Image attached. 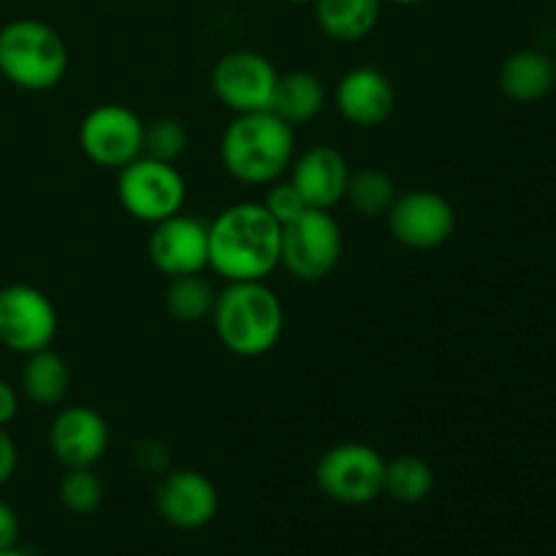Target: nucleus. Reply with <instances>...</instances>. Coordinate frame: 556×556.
Wrapping results in <instances>:
<instances>
[{"mask_svg": "<svg viewBox=\"0 0 556 556\" xmlns=\"http://www.w3.org/2000/svg\"><path fill=\"white\" fill-rule=\"evenodd\" d=\"M391 237L410 250H434L454 237L456 212L434 190H407L389 210Z\"/></svg>", "mask_w": 556, "mask_h": 556, "instance_id": "obj_11", "label": "nucleus"}, {"mask_svg": "<svg viewBox=\"0 0 556 556\" xmlns=\"http://www.w3.org/2000/svg\"><path fill=\"white\" fill-rule=\"evenodd\" d=\"M277 74L275 63L253 49H233L215 63L210 76L217 101L233 114L269 112L275 101Z\"/></svg>", "mask_w": 556, "mask_h": 556, "instance_id": "obj_9", "label": "nucleus"}, {"mask_svg": "<svg viewBox=\"0 0 556 556\" xmlns=\"http://www.w3.org/2000/svg\"><path fill=\"white\" fill-rule=\"evenodd\" d=\"M396 185L380 168H362V172H351V182H348L345 199L351 201L353 210L364 217H386L391 204L396 201Z\"/></svg>", "mask_w": 556, "mask_h": 556, "instance_id": "obj_23", "label": "nucleus"}, {"mask_svg": "<svg viewBox=\"0 0 556 556\" xmlns=\"http://www.w3.org/2000/svg\"><path fill=\"white\" fill-rule=\"evenodd\" d=\"M212 326L228 353L258 358L275 351L286 331V307L264 282H226L215 299Z\"/></svg>", "mask_w": 556, "mask_h": 556, "instance_id": "obj_3", "label": "nucleus"}, {"mask_svg": "<svg viewBox=\"0 0 556 556\" xmlns=\"http://www.w3.org/2000/svg\"><path fill=\"white\" fill-rule=\"evenodd\" d=\"M188 128L177 117H157L144 130V155L155 161L177 163L188 152Z\"/></svg>", "mask_w": 556, "mask_h": 556, "instance_id": "obj_25", "label": "nucleus"}, {"mask_svg": "<svg viewBox=\"0 0 556 556\" xmlns=\"http://www.w3.org/2000/svg\"><path fill=\"white\" fill-rule=\"evenodd\" d=\"M288 3H296V5H307V3H315V0H288Z\"/></svg>", "mask_w": 556, "mask_h": 556, "instance_id": "obj_32", "label": "nucleus"}, {"mask_svg": "<svg viewBox=\"0 0 556 556\" xmlns=\"http://www.w3.org/2000/svg\"><path fill=\"white\" fill-rule=\"evenodd\" d=\"M500 85L505 96L519 103L541 101L554 87V65L552 60L535 49H521L514 52L500 68Z\"/></svg>", "mask_w": 556, "mask_h": 556, "instance_id": "obj_20", "label": "nucleus"}, {"mask_svg": "<svg viewBox=\"0 0 556 556\" xmlns=\"http://www.w3.org/2000/svg\"><path fill=\"white\" fill-rule=\"evenodd\" d=\"M315 22L340 43L364 41L378 27L383 0H315Z\"/></svg>", "mask_w": 556, "mask_h": 556, "instance_id": "obj_17", "label": "nucleus"}, {"mask_svg": "<svg viewBox=\"0 0 556 556\" xmlns=\"http://www.w3.org/2000/svg\"><path fill=\"white\" fill-rule=\"evenodd\" d=\"M434 470L421 456H396L386 462V486L383 492L402 505H416L432 494Z\"/></svg>", "mask_w": 556, "mask_h": 556, "instance_id": "obj_21", "label": "nucleus"}, {"mask_svg": "<svg viewBox=\"0 0 556 556\" xmlns=\"http://www.w3.org/2000/svg\"><path fill=\"white\" fill-rule=\"evenodd\" d=\"M0 556H30V554H25V552H20V548H16V546H11V548H3V552H0Z\"/></svg>", "mask_w": 556, "mask_h": 556, "instance_id": "obj_30", "label": "nucleus"}, {"mask_svg": "<svg viewBox=\"0 0 556 556\" xmlns=\"http://www.w3.org/2000/svg\"><path fill=\"white\" fill-rule=\"evenodd\" d=\"M20 541V519L5 500H0V552L16 546Z\"/></svg>", "mask_w": 556, "mask_h": 556, "instance_id": "obj_28", "label": "nucleus"}, {"mask_svg": "<svg viewBox=\"0 0 556 556\" xmlns=\"http://www.w3.org/2000/svg\"><path fill=\"white\" fill-rule=\"evenodd\" d=\"M16 465H20V451H16L14 438L5 432V427H0V486L14 478Z\"/></svg>", "mask_w": 556, "mask_h": 556, "instance_id": "obj_27", "label": "nucleus"}, {"mask_svg": "<svg viewBox=\"0 0 556 556\" xmlns=\"http://www.w3.org/2000/svg\"><path fill=\"white\" fill-rule=\"evenodd\" d=\"M22 367V394L38 407H54L68 396L71 391V369L60 353L52 348L25 356Z\"/></svg>", "mask_w": 556, "mask_h": 556, "instance_id": "obj_19", "label": "nucleus"}, {"mask_svg": "<svg viewBox=\"0 0 556 556\" xmlns=\"http://www.w3.org/2000/svg\"><path fill=\"white\" fill-rule=\"evenodd\" d=\"M282 226L261 201L226 206L210 223V266L226 282H264L280 266Z\"/></svg>", "mask_w": 556, "mask_h": 556, "instance_id": "obj_1", "label": "nucleus"}, {"mask_svg": "<svg viewBox=\"0 0 556 556\" xmlns=\"http://www.w3.org/2000/svg\"><path fill=\"white\" fill-rule=\"evenodd\" d=\"M117 199L134 220L155 226L182 212L188 185L174 163L139 155L117 172Z\"/></svg>", "mask_w": 556, "mask_h": 556, "instance_id": "obj_5", "label": "nucleus"}, {"mask_svg": "<svg viewBox=\"0 0 556 556\" xmlns=\"http://www.w3.org/2000/svg\"><path fill=\"white\" fill-rule=\"evenodd\" d=\"M147 255L152 266L166 277L201 275L210 266V226L182 212L166 217L152 226Z\"/></svg>", "mask_w": 556, "mask_h": 556, "instance_id": "obj_12", "label": "nucleus"}, {"mask_svg": "<svg viewBox=\"0 0 556 556\" xmlns=\"http://www.w3.org/2000/svg\"><path fill=\"white\" fill-rule=\"evenodd\" d=\"M58 329V309L41 288L27 282L0 288V345L20 356H30L52 348Z\"/></svg>", "mask_w": 556, "mask_h": 556, "instance_id": "obj_8", "label": "nucleus"}, {"mask_svg": "<svg viewBox=\"0 0 556 556\" xmlns=\"http://www.w3.org/2000/svg\"><path fill=\"white\" fill-rule=\"evenodd\" d=\"M342 228L329 210H307L282 226L280 266L302 282H320L342 258Z\"/></svg>", "mask_w": 556, "mask_h": 556, "instance_id": "obj_6", "label": "nucleus"}, {"mask_svg": "<svg viewBox=\"0 0 556 556\" xmlns=\"http://www.w3.org/2000/svg\"><path fill=\"white\" fill-rule=\"evenodd\" d=\"M109 440H112V429L106 418L96 407L87 405L65 407L49 427V451L65 470L96 467L106 456Z\"/></svg>", "mask_w": 556, "mask_h": 556, "instance_id": "obj_13", "label": "nucleus"}, {"mask_svg": "<svg viewBox=\"0 0 556 556\" xmlns=\"http://www.w3.org/2000/svg\"><path fill=\"white\" fill-rule=\"evenodd\" d=\"M296 157V128L275 112L233 114L220 139L226 174L250 188H269L282 179Z\"/></svg>", "mask_w": 556, "mask_h": 556, "instance_id": "obj_2", "label": "nucleus"}, {"mask_svg": "<svg viewBox=\"0 0 556 556\" xmlns=\"http://www.w3.org/2000/svg\"><path fill=\"white\" fill-rule=\"evenodd\" d=\"M383 3H394V5H418L424 0H383Z\"/></svg>", "mask_w": 556, "mask_h": 556, "instance_id": "obj_31", "label": "nucleus"}, {"mask_svg": "<svg viewBox=\"0 0 556 556\" xmlns=\"http://www.w3.org/2000/svg\"><path fill=\"white\" fill-rule=\"evenodd\" d=\"M58 494L68 514L87 516L101 508L103 497H106V486H103L101 476L92 467H71L63 481H60Z\"/></svg>", "mask_w": 556, "mask_h": 556, "instance_id": "obj_24", "label": "nucleus"}, {"mask_svg": "<svg viewBox=\"0 0 556 556\" xmlns=\"http://www.w3.org/2000/svg\"><path fill=\"white\" fill-rule=\"evenodd\" d=\"M144 119L123 103H101L79 123V147L87 161L119 172L144 155Z\"/></svg>", "mask_w": 556, "mask_h": 556, "instance_id": "obj_10", "label": "nucleus"}, {"mask_svg": "<svg viewBox=\"0 0 556 556\" xmlns=\"http://www.w3.org/2000/svg\"><path fill=\"white\" fill-rule=\"evenodd\" d=\"M334 106L356 128H378L394 114L396 90L380 68L358 65L337 81Z\"/></svg>", "mask_w": 556, "mask_h": 556, "instance_id": "obj_16", "label": "nucleus"}, {"mask_svg": "<svg viewBox=\"0 0 556 556\" xmlns=\"http://www.w3.org/2000/svg\"><path fill=\"white\" fill-rule=\"evenodd\" d=\"M261 204L266 206V212H269L280 226H288V223H293L296 217H302L304 212L309 210L307 201L302 199V193L291 185V179H277V182H271Z\"/></svg>", "mask_w": 556, "mask_h": 556, "instance_id": "obj_26", "label": "nucleus"}, {"mask_svg": "<svg viewBox=\"0 0 556 556\" xmlns=\"http://www.w3.org/2000/svg\"><path fill=\"white\" fill-rule=\"evenodd\" d=\"M326 109V87L309 71H291V74H280L277 81L275 101H271V112L280 119H286L291 128L313 123L320 117Z\"/></svg>", "mask_w": 556, "mask_h": 556, "instance_id": "obj_18", "label": "nucleus"}, {"mask_svg": "<svg viewBox=\"0 0 556 556\" xmlns=\"http://www.w3.org/2000/svg\"><path fill=\"white\" fill-rule=\"evenodd\" d=\"M68 47L52 25L33 16L0 27V76L27 92L54 90L68 74Z\"/></svg>", "mask_w": 556, "mask_h": 556, "instance_id": "obj_4", "label": "nucleus"}, {"mask_svg": "<svg viewBox=\"0 0 556 556\" xmlns=\"http://www.w3.org/2000/svg\"><path fill=\"white\" fill-rule=\"evenodd\" d=\"M155 508L168 525L179 530H201L220 508L217 486L199 470H172L155 492Z\"/></svg>", "mask_w": 556, "mask_h": 556, "instance_id": "obj_14", "label": "nucleus"}, {"mask_svg": "<svg viewBox=\"0 0 556 556\" xmlns=\"http://www.w3.org/2000/svg\"><path fill=\"white\" fill-rule=\"evenodd\" d=\"M288 179L302 193L309 210H334L345 201L348 182H351V166L348 157L331 144H315L293 157L288 168Z\"/></svg>", "mask_w": 556, "mask_h": 556, "instance_id": "obj_15", "label": "nucleus"}, {"mask_svg": "<svg viewBox=\"0 0 556 556\" xmlns=\"http://www.w3.org/2000/svg\"><path fill=\"white\" fill-rule=\"evenodd\" d=\"M20 413V394L9 380H0V427H9Z\"/></svg>", "mask_w": 556, "mask_h": 556, "instance_id": "obj_29", "label": "nucleus"}, {"mask_svg": "<svg viewBox=\"0 0 556 556\" xmlns=\"http://www.w3.org/2000/svg\"><path fill=\"white\" fill-rule=\"evenodd\" d=\"M217 291L201 275L172 277L166 288V309L179 324H201L212 318Z\"/></svg>", "mask_w": 556, "mask_h": 556, "instance_id": "obj_22", "label": "nucleus"}, {"mask_svg": "<svg viewBox=\"0 0 556 556\" xmlns=\"http://www.w3.org/2000/svg\"><path fill=\"white\" fill-rule=\"evenodd\" d=\"M315 483L340 505H367L383 494L386 459L367 443H337L315 465Z\"/></svg>", "mask_w": 556, "mask_h": 556, "instance_id": "obj_7", "label": "nucleus"}]
</instances>
